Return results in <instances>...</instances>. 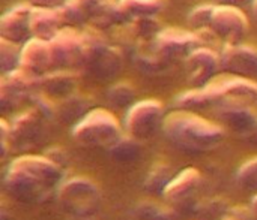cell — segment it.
Here are the masks:
<instances>
[{
	"instance_id": "cell-1",
	"label": "cell",
	"mask_w": 257,
	"mask_h": 220,
	"mask_svg": "<svg viewBox=\"0 0 257 220\" xmlns=\"http://www.w3.org/2000/svg\"><path fill=\"white\" fill-rule=\"evenodd\" d=\"M62 171L63 168L47 156L24 154L8 166L5 189L15 201L32 204L47 196L62 182Z\"/></svg>"
},
{
	"instance_id": "cell-2",
	"label": "cell",
	"mask_w": 257,
	"mask_h": 220,
	"mask_svg": "<svg viewBox=\"0 0 257 220\" xmlns=\"http://www.w3.org/2000/svg\"><path fill=\"white\" fill-rule=\"evenodd\" d=\"M163 130L175 146L193 153L212 150L224 140L221 124L212 123L187 110L170 112L164 120Z\"/></svg>"
},
{
	"instance_id": "cell-3",
	"label": "cell",
	"mask_w": 257,
	"mask_h": 220,
	"mask_svg": "<svg viewBox=\"0 0 257 220\" xmlns=\"http://www.w3.org/2000/svg\"><path fill=\"white\" fill-rule=\"evenodd\" d=\"M200 108L223 104L253 105L257 102V82L250 78L235 75H220L208 86L196 88Z\"/></svg>"
},
{
	"instance_id": "cell-4",
	"label": "cell",
	"mask_w": 257,
	"mask_h": 220,
	"mask_svg": "<svg viewBox=\"0 0 257 220\" xmlns=\"http://www.w3.org/2000/svg\"><path fill=\"white\" fill-rule=\"evenodd\" d=\"M86 54L81 68L99 81H107L114 78L123 66L122 51L117 46L110 45L101 32L95 27L83 32Z\"/></svg>"
},
{
	"instance_id": "cell-5",
	"label": "cell",
	"mask_w": 257,
	"mask_h": 220,
	"mask_svg": "<svg viewBox=\"0 0 257 220\" xmlns=\"http://www.w3.org/2000/svg\"><path fill=\"white\" fill-rule=\"evenodd\" d=\"M122 136L119 120L104 108L90 110L72 129V138L86 147H111Z\"/></svg>"
},
{
	"instance_id": "cell-6",
	"label": "cell",
	"mask_w": 257,
	"mask_h": 220,
	"mask_svg": "<svg viewBox=\"0 0 257 220\" xmlns=\"http://www.w3.org/2000/svg\"><path fill=\"white\" fill-rule=\"evenodd\" d=\"M62 208L75 218H89L96 213L101 202L98 184L87 177H74L63 182L57 192Z\"/></svg>"
},
{
	"instance_id": "cell-7",
	"label": "cell",
	"mask_w": 257,
	"mask_h": 220,
	"mask_svg": "<svg viewBox=\"0 0 257 220\" xmlns=\"http://www.w3.org/2000/svg\"><path fill=\"white\" fill-rule=\"evenodd\" d=\"M166 117L164 105L158 99L136 102L131 108H128L125 116L126 135L139 141L151 140L158 129L164 126Z\"/></svg>"
},
{
	"instance_id": "cell-8",
	"label": "cell",
	"mask_w": 257,
	"mask_h": 220,
	"mask_svg": "<svg viewBox=\"0 0 257 220\" xmlns=\"http://www.w3.org/2000/svg\"><path fill=\"white\" fill-rule=\"evenodd\" d=\"M50 50L56 69L78 68L83 64L86 54L84 36L72 27H62V30L50 40Z\"/></svg>"
},
{
	"instance_id": "cell-9",
	"label": "cell",
	"mask_w": 257,
	"mask_h": 220,
	"mask_svg": "<svg viewBox=\"0 0 257 220\" xmlns=\"http://www.w3.org/2000/svg\"><path fill=\"white\" fill-rule=\"evenodd\" d=\"M39 90V76L18 68L2 75L0 80V106L3 111L15 110L23 100Z\"/></svg>"
},
{
	"instance_id": "cell-10",
	"label": "cell",
	"mask_w": 257,
	"mask_h": 220,
	"mask_svg": "<svg viewBox=\"0 0 257 220\" xmlns=\"http://www.w3.org/2000/svg\"><path fill=\"white\" fill-rule=\"evenodd\" d=\"M211 28L217 38L223 39L227 45L241 44V39L248 32V20L236 6L217 4L212 15Z\"/></svg>"
},
{
	"instance_id": "cell-11",
	"label": "cell",
	"mask_w": 257,
	"mask_h": 220,
	"mask_svg": "<svg viewBox=\"0 0 257 220\" xmlns=\"http://www.w3.org/2000/svg\"><path fill=\"white\" fill-rule=\"evenodd\" d=\"M185 69L188 82L194 88H202L218 76L217 74L221 69L220 54L209 46H199L185 58Z\"/></svg>"
},
{
	"instance_id": "cell-12",
	"label": "cell",
	"mask_w": 257,
	"mask_h": 220,
	"mask_svg": "<svg viewBox=\"0 0 257 220\" xmlns=\"http://www.w3.org/2000/svg\"><path fill=\"white\" fill-rule=\"evenodd\" d=\"M155 44L170 62L187 58L196 48L202 46L200 38L196 32L181 30L176 27L163 28L155 38Z\"/></svg>"
},
{
	"instance_id": "cell-13",
	"label": "cell",
	"mask_w": 257,
	"mask_h": 220,
	"mask_svg": "<svg viewBox=\"0 0 257 220\" xmlns=\"http://www.w3.org/2000/svg\"><path fill=\"white\" fill-rule=\"evenodd\" d=\"M221 70L242 78L257 76V48L244 44L226 45L220 54Z\"/></svg>"
},
{
	"instance_id": "cell-14",
	"label": "cell",
	"mask_w": 257,
	"mask_h": 220,
	"mask_svg": "<svg viewBox=\"0 0 257 220\" xmlns=\"http://www.w3.org/2000/svg\"><path fill=\"white\" fill-rule=\"evenodd\" d=\"M202 186V174L196 168H185L178 172L166 188L163 196L173 207L191 206Z\"/></svg>"
},
{
	"instance_id": "cell-15",
	"label": "cell",
	"mask_w": 257,
	"mask_h": 220,
	"mask_svg": "<svg viewBox=\"0 0 257 220\" xmlns=\"http://www.w3.org/2000/svg\"><path fill=\"white\" fill-rule=\"evenodd\" d=\"M44 120L35 108L18 114L11 123V147L29 148L38 144L44 132Z\"/></svg>"
},
{
	"instance_id": "cell-16",
	"label": "cell",
	"mask_w": 257,
	"mask_h": 220,
	"mask_svg": "<svg viewBox=\"0 0 257 220\" xmlns=\"http://www.w3.org/2000/svg\"><path fill=\"white\" fill-rule=\"evenodd\" d=\"M33 6L30 3H20L6 10L0 20V38L14 44H26L32 39L30 15Z\"/></svg>"
},
{
	"instance_id": "cell-17",
	"label": "cell",
	"mask_w": 257,
	"mask_h": 220,
	"mask_svg": "<svg viewBox=\"0 0 257 220\" xmlns=\"http://www.w3.org/2000/svg\"><path fill=\"white\" fill-rule=\"evenodd\" d=\"M217 117L232 132L250 136L257 129V114L251 105L223 104L217 106Z\"/></svg>"
},
{
	"instance_id": "cell-18",
	"label": "cell",
	"mask_w": 257,
	"mask_h": 220,
	"mask_svg": "<svg viewBox=\"0 0 257 220\" xmlns=\"http://www.w3.org/2000/svg\"><path fill=\"white\" fill-rule=\"evenodd\" d=\"M20 68L35 76H42L50 72V69L54 68L50 42L38 38L29 39L21 48Z\"/></svg>"
},
{
	"instance_id": "cell-19",
	"label": "cell",
	"mask_w": 257,
	"mask_h": 220,
	"mask_svg": "<svg viewBox=\"0 0 257 220\" xmlns=\"http://www.w3.org/2000/svg\"><path fill=\"white\" fill-rule=\"evenodd\" d=\"M78 72L74 69H54L39 76V90L54 100L77 93Z\"/></svg>"
},
{
	"instance_id": "cell-20",
	"label": "cell",
	"mask_w": 257,
	"mask_h": 220,
	"mask_svg": "<svg viewBox=\"0 0 257 220\" xmlns=\"http://www.w3.org/2000/svg\"><path fill=\"white\" fill-rule=\"evenodd\" d=\"M134 66L146 75H158L170 66V60L158 50L155 39L142 40L134 50Z\"/></svg>"
},
{
	"instance_id": "cell-21",
	"label": "cell",
	"mask_w": 257,
	"mask_h": 220,
	"mask_svg": "<svg viewBox=\"0 0 257 220\" xmlns=\"http://www.w3.org/2000/svg\"><path fill=\"white\" fill-rule=\"evenodd\" d=\"M62 22L63 20L60 15V9L33 8L30 15L32 38L50 42L62 30Z\"/></svg>"
},
{
	"instance_id": "cell-22",
	"label": "cell",
	"mask_w": 257,
	"mask_h": 220,
	"mask_svg": "<svg viewBox=\"0 0 257 220\" xmlns=\"http://www.w3.org/2000/svg\"><path fill=\"white\" fill-rule=\"evenodd\" d=\"M102 0H66L60 8V15L65 24L78 26L90 22Z\"/></svg>"
},
{
	"instance_id": "cell-23",
	"label": "cell",
	"mask_w": 257,
	"mask_h": 220,
	"mask_svg": "<svg viewBox=\"0 0 257 220\" xmlns=\"http://www.w3.org/2000/svg\"><path fill=\"white\" fill-rule=\"evenodd\" d=\"M90 111V100L86 94L74 93L68 98L57 100L56 118L63 123H74L77 124L87 112Z\"/></svg>"
},
{
	"instance_id": "cell-24",
	"label": "cell",
	"mask_w": 257,
	"mask_h": 220,
	"mask_svg": "<svg viewBox=\"0 0 257 220\" xmlns=\"http://www.w3.org/2000/svg\"><path fill=\"white\" fill-rule=\"evenodd\" d=\"M119 8L126 21L155 18L167 4V0H119Z\"/></svg>"
},
{
	"instance_id": "cell-25",
	"label": "cell",
	"mask_w": 257,
	"mask_h": 220,
	"mask_svg": "<svg viewBox=\"0 0 257 220\" xmlns=\"http://www.w3.org/2000/svg\"><path fill=\"white\" fill-rule=\"evenodd\" d=\"M142 141L130 136V135H122L110 148L108 154L114 162L119 164H131L136 162L140 154H142Z\"/></svg>"
},
{
	"instance_id": "cell-26",
	"label": "cell",
	"mask_w": 257,
	"mask_h": 220,
	"mask_svg": "<svg viewBox=\"0 0 257 220\" xmlns=\"http://www.w3.org/2000/svg\"><path fill=\"white\" fill-rule=\"evenodd\" d=\"M123 22H126V20L119 8V3L113 2V0H102L93 20L90 21L92 27H95L98 30L108 28L113 26H120Z\"/></svg>"
},
{
	"instance_id": "cell-27",
	"label": "cell",
	"mask_w": 257,
	"mask_h": 220,
	"mask_svg": "<svg viewBox=\"0 0 257 220\" xmlns=\"http://www.w3.org/2000/svg\"><path fill=\"white\" fill-rule=\"evenodd\" d=\"M175 171L169 164L164 162H158L155 164L149 174L145 178V189L151 194H164L166 188L169 186V183L173 180L175 177Z\"/></svg>"
},
{
	"instance_id": "cell-28",
	"label": "cell",
	"mask_w": 257,
	"mask_h": 220,
	"mask_svg": "<svg viewBox=\"0 0 257 220\" xmlns=\"http://www.w3.org/2000/svg\"><path fill=\"white\" fill-rule=\"evenodd\" d=\"M134 214L137 220H181L179 213L173 207L155 201H142L137 204Z\"/></svg>"
},
{
	"instance_id": "cell-29",
	"label": "cell",
	"mask_w": 257,
	"mask_h": 220,
	"mask_svg": "<svg viewBox=\"0 0 257 220\" xmlns=\"http://www.w3.org/2000/svg\"><path fill=\"white\" fill-rule=\"evenodd\" d=\"M107 99L114 108H131L136 104V88L130 81H119L108 88Z\"/></svg>"
},
{
	"instance_id": "cell-30",
	"label": "cell",
	"mask_w": 257,
	"mask_h": 220,
	"mask_svg": "<svg viewBox=\"0 0 257 220\" xmlns=\"http://www.w3.org/2000/svg\"><path fill=\"white\" fill-rule=\"evenodd\" d=\"M20 60H21V50L18 48V44H14L8 39L0 38V69H2V75L18 69Z\"/></svg>"
},
{
	"instance_id": "cell-31",
	"label": "cell",
	"mask_w": 257,
	"mask_h": 220,
	"mask_svg": "<svg viewBox=\"0 0 257 220\" xmlns=\"http://www.w3.org/2000/svg\"><path fill=\"white\" fill-rule=\"evenodd\" d=\"M230 208L223 200H208L196 206V216L199 220H221L229 214Z\"/></svg>"
},
{
	"instance_id": "cell-32",
	"label": "cell",
	"mask_w": 257,
	"mask_h": 220,
	"mask_svg": "<svg viewBox=\"0 0 257 220\" xmlns=\"http://www.w3.org/2000/svg\"><path fill=\"white\" fill-rule=\"evenodd\" d=\"M130 24H131L130 33L133 36H136L140 42L155 39L160 34V32L163 30L160 27V22L157 21V18H139V20L130 21Z\"/></svg>"
},
{
	"instance_id": "cell-33",
	"label": "cell",
	"mask_w": 257,
	"mask_h": 220,
	"mask_svg": "<svg viewBox=\"0 0 257 220\" xmlns=\"http://www.w3.org/2000/svg\"><path fill=\"white\" fill-rule=\"evenodd\" d=\"M236 182L241 189L257 192V158L242 164L236 172Z\"/></svg>"
},
{
	"instance_id": "cell-34",
	"label": "cell",
	"mask_w": 257,
	"mask_h": 220,
	"mask_svg": "<svg viewBox=\"0 0 257 220\" xmlns=\"http://www.w3.org/2000/svg\"><path fill=\"white\" fill-rule=\"evenodd\" d=\"M215 6L217 4H200V6L194 8L188 15V24L196 30L211 27V21H212Z\"/></svg>"
},
{
	"instance_id": "cell-35",
	"label": "cell",
	"mask_w": 257,
	"mask_h": 220,
	"mask_svg": "<svg viewBox=\"0 0 257 220\" xmlns=\"http://www.w3.org/2000/svg\"><path fill=\"white\" fill-rule=\"evenodd\" d=\"M0 135H2V156L5 158L8 154V148H9V144H11V124L2 118L0 120Z\"/></svg>"
},
{
	"instance_id": "cell-36",
	"label": "cell",
	"mask_w": 257,
	"mask_h": 220,
	"mask_svg": "<svg viewBox=\"0 0 257 220\" xmlns=\"http://www.w3.org/2000/svg\"><path fill=\"white\" fill-rule=\"evenodd\" d=\"M47 158H50L54 164H57L59 166H65V164L68 162V154H66V152L63 150V148H60V147H53V148H50L48 152H47V154H45Z\"/></svg>"
},
{
	"instance_id": "cell-37",
	"label": "cell",
	"mask_w": 257,
	"mask_h": 220,
	"mask_svg": "<svg viewBox=\"0 0 257 220\" xmlns=\"http://www.w3.org/2000/svg\"><path fill=\"white\" fill-rule=\"evenodd\" d=\"M66 0H29L33 8H44V9H60Z\"/></svg>"
},
{
	"instance_id": "cell-38",
	"label": "cell",
	"mask_w": 257,
	"mask_h": 220,
	"mask_svg": "<svg viewBox=\"0 0 257 220\" xmlns=\"http://www.w3.org/2000/svg\"><path fill=\"white\" fill-rule=\"evenodd\" d=\"M215 2L220 3V4L236 6V8H239V6H244V4H247V3H250V2H253V0H215Z\"/></svg>"
},
{
	"instance_id": "cell-39",
	"label": "cell",
	"mask_w": 257,
	"mask_h": 220,
	"mask_svg": "<svg viewBox=\"0 0 257 220\" xmlns=\"http://www.w3.org/2000/svg\"><path fill=\"white\" fill-rule=\"evenodd\" d=\"M251 210H253V214H256L257 216V195L251 200V207H250Z\"/></svg>"
},
{
	"instance_id": "cell-40",
	"label": "cell",
	"mask_w": 257,
	"mask_h": 220,
	"mask_svg": "<svg viewBox=\"0 0 257 220\" xmlns=\"http://www.w3.org/2000/svg\"><path fill=\"white\" fill-rule=\"evenodd\" d=\"M253 14H254V18L257 20V0H253Z\"/></svg>"
},
{
	"instance_id": "cell-41",
	"label": "cell",
	"mask_w": 257,
	"mask_h": 220,
	"mask_svg": "<svg viewBox=\"0 0 257 220\" xmlns=\"http://www.w3.org/2000/svg\"><path fill=\"white\" fill-rule=\"evenodd\" d=\"M221 220H238V219H235V218H232V216H226L224 219H221Z\"/></svg>"
},
{
	"instance_id": "cell-42",
	"label": "cell",
	"mask_w": 257,
	"mask_h": 220,
	"mask_svg": "<svg viewBox=\"0 0 257 220\" xmlns=\"http://www.w3.org/2000/svg\"><path fill=\"white\" fill-rule=\"evenodd\" d=\"M80 220H92V218L89 216V218H80Z\"/></svg>"
}]
</instances>
